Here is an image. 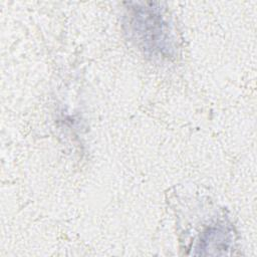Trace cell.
I'll return each mask as SVG.
<instances>
[{
	"mask_svg": "<svg viewBox=\"0 0 257 257\" xmlns=\"http://www.w3.org/2000/svg\"><path fill=\"white\" fill-rule=\"evenodd\" d=\"M130 9V27L138 44L152 56L168 57L173 38L168 21L156 3L135 4Z\"/></svg>",
	"mask_w": 257,
	"mask_h": 257,
	"instance_id": "6da1fadb",
	"label": "cell"
},
{
	"mask_svg": "<svg viewBox=\"0 0 257 257\" xmlns=\"http://www.w3.org/2000/svg\"><path fill=\"white\" fill-rule=\"evenodd\" d=\"M233 240V232L231 227L225 223H217L207 228L203 232L200 239L199 248L201 250H209L207 254H210L211 250H215L214 254H217V250H223L224 254L230 249Z\"/></svg>",
	"mask_w": 257,
	"mask_h": 257,
	"instance_id": "7a4b0ae2",
	"label": "cell"
}]
</instances>
